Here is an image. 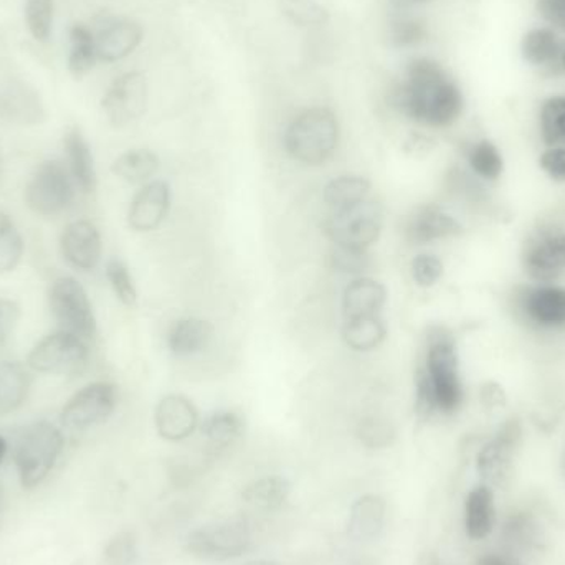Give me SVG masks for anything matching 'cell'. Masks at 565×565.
I'll return each mask as SVG.
<instances>
[{"mask_svg": "<svg viewBox=\"0 0 565 565\" xmlns=\"http://www.w3.org/2000/svg\"><path fill=\"white\" fill-rule=\"evenodd\" d=\"M341 138L338 118L328 108H311L292 119L286 129L285 148L295 161L321 166L334 156Z\"/></svg>", "mask_w": 565, "mask_h": 565, "instance_id": "3", "label": "cell"}, {"mask_svg": "<svg viewBox=\"0 0 565 565\" xmlns=\"http://www.w3.org/2000/svg\"><path fill=\"white\" fill-rule=\"evenodd\" d=\"M106 277L113 291L118 296L119 301L125 306H135L138 301V291H136L135 281L125 262L119 258H111L106 265Z\"/></svg>", "mask_w": 565, "mask_h": 565, "instance_id": "43", "label": "cell"}, {"mask_svg": "<svg viewBox=\"0 0 565 565\" xmlns=\"http://www.w3.org/2000/svg\"><path fill=\"white\" fill-rule=\"evenodd\" d=\"M280 9L298 26H318L329 20L328 9L316 0H280Z\"/></svg>", "mask_w": 565, "mask_h": 565, "instance_id": "38", "label": "cell"}, {"mask_svg": "<svg viewBox=\"0 0 565 565\" xmlns=\"http://www.w3.org/2000/svg\"><path fill=\"white\" fill-rule=\"evenodd\" d=\"M118 405V387L111 382H93L76 392L62 411V424L70 430H86L105 424Z\"/></svg>", "mask_w": 565, "mask_h": 565, "instance_id": "12", "label": "cell"}, {"mask_svg": "<svg viewBox=\"0 0 565 565\" xmlns=\"http://www.w3.org/2000/svg\"><path fill=\"white\" fill-rule=\"evenodd\" d=\"M73 184L60 162L46 161L36 168L26 185V205L35 214L53 217L65 211L73 201Z\"/></svg>", "mask_w": 565, "mask_h": 565, "instance_id": "10", "label": "cell"}, {"mask_svg": "<svg viewBox=\"0 0 565 565\" xmlns=\"http://www.w3.org/2000/svg\"><path fill=\"white\" fill-rule=\"evenodd\" d=\"M65 151L70 171H72L73 179H75L78 188L85 194L95 192L96 182H98L95 161H93L92 149H89L85 136L78 128H72L66 132Z\"/></svg>", "mask_w": 565, "mask_h": 565, "instance_id": "26", "label": "cell"}, {"mask_svg": "<svg viewBox=\"0 0 565 565\" xmlns=\"http://www.w3.org/2000/svg\"><path fill=\"white\" fill-rule=\"evenodd\" d=\"M23 255V241L9 215L0 212V274L12 271Z\"/></svg>", "mask_w": 565, "mask_h": 565, "instance_id": "37", "label": "cell"}, {"mask_svg": "<svg viewBox=\"0 0 565 565\" xmlns=\"http://www.w3.org/2000/svg\"><path fill=\"white\" fill-rule=\"evenodd\" d=\"M503 537L514 551H533L541 546V527L530 513H513L503 524Z\"/></svg>", "mask_w": 565, "mask_h": 565, "instance_id": "35", "label": "cell"}, {"mask_svg": "<svg viewBox=\"0 0 565 565\" xmlns=\"http://www.w3.org/2000/svg\"><path fill=\"white\" fill-rule=\"evenodd\" d=\"M540 131L547 148L565 146V96H551L541 105Z\"/></svg>", "mask_w": 565, "mask_h": 565, "instance_id": "36", "label": "cell"}, {"mask_svg": "<svg viewBox=\"0 0 565 565\" xmlns=\"http://www.w3.org/2000/svg\"><path fill=\"white\" fill-rule=\"evenodd\" d=\"M95 35L96 55L106 63L119 62L131 55L142 40L139 23L121 17H105L99 20Z\"/></svg>", "mask_w": 565, "mask_h": 565, "instance_id": "15", "label": "cell"}, {"mask_svg": "<svg viewBox=\"0 0 565 565\" xmlns=\"http://www.w3.org/2000/svg\"><path fill=\"white\" fill-rule=\"evenodd\" d=\"M63 450V435L46 422L23 428L13 448V461L20 483L26 490L39 487L55 467Z\"/></svg>", "mask_w": 565, "mask_h": 565, "instance_id": "4", "label": "cell"}, {"mask_svg": "<svg viewBox=\"0 0 565 565\" xmlns=\"http://www.w3.org/2000/svg\"><path fill=\"white\" fill-rule=\"evenodd\" d=\"M514 312L537 331H565V286L531 282L518 286L513 295Z\"/></svg>", "mask_w": 565, "mask_h": 565, "instance_id": "7", "label": "cell"}, {"mask_svg": "<svg viewBox=\"0 0 565 565\" xmlns=\"http://www.w3.org/2000/svg\"><path fill=\"white\" fill-rule=\"evenodd\" d=\"M385 301H387V289L381 281L358 277L349 282L342 292V311L345 319L381 315Z\"/></svg>", "mask_w": 565, "mask_h": 565, "instance_id": "24", "label": "cell"}, {"mask_svg": "<svg viewBox=\"0 0 565 565\" xmlns=\"http://www.w3.org/2000/svg\"><path fill=\"white\" fill-rule=\"evenodd\" d=\"M537 12L547 26L565 32V0H537Z\"/></svg>", "mask_w": 565, "mask_h": 565, "instance_id": "47", "label": "cell"}, {"mask_svg": "<svg viewBox=\"0 0 565 565\" xmlns=\"http://www.w3.org/2000/svg\"><path fill=\"white\" fill-rule=\"evenodd\" d=\"M564 42H561L556 30L551 26H534L524 33L521 40V55L527 65L534 66L546 75L561 73V53Z\"/></svg>", "mask_w": 565, "mask_h": 565, "instance_id": "21", "label": "cell"}, {"mask_svg": "<svg viewBox=\"0 0 565 565\" xmlns=\"http://www.w3.org/2000/svg\"><path fill=\"white\" fill-rule=\"evenodd\" d=\"M475 565H524L518 559L514 554L501 553V551H493V553H484L478 557Z\"/></svg>", "mask_w": 565, "mask_h": 565, "instance_id": "49", "label": "cell"}, {"mask_svg": "<svg viewBox=\"0 0 565 565\" xmlns=\"http://www.w3.org/2000/svg\"><path fill=\"white\" fill-rule=\"evenodd\" d=\"M387 338V326L381 315L345 319L342 339L355 352L375 351Z\"/></svg>", "mask_w": 565, "mask_h": 565, "instance_id": "28", "label": "cell"}, {"mask_svg": "<svg viewBox=\"0 0 565 565\" xmlns=\"http://www.w3.org/2000/svg\"><path fill=\"white\" fill-rule=\"evenodd\" d=\"M291 494V483L280 475L264 477L247 484L242 491L245 503L262 511L280 510Z\"/></svg>", "mask_w": 565, "mask_h": 565, "instance_id": "29", "label": "cell"}, {"mask_svg": "<svg viewBox=\"0 0 565 565\" xmlns=\"http://www.w3.org/2000/svg\"><path fill=\"white\" fill-rule=\"evenodd\" d=\"M0 175H2V159H0Z\"/></svg>", "mask_w": 565, "mask_h": 565, "instance_id": "55", "label": "cell"}, {"mask_svg": "<svg viewBox=\"0 0 565 565\" xmlns=\"http://www.w3.org/2000/svg\"><path fill=\"white\" fill-rule=\"evenodd\" d=\"M463 404L457 341L448 329H430L424 365L415 374V412L427 420L435 414L455 415Z\"/></svg>", "mask_w": 565, "mask_h": 565, "instance_id": "2", "label": "cell"}, {"mask_svg": "<svg viewBox=\"0 0 565 565\" xmlns=\"http://www.w3.org/2000/svg\"><path fill=\"white\" fill-rule=\"evenodd\" d=\"M156 430L168 441L188 440L199 425L198 407L182 394H169L159 401L154 412Z\"/></svg>", "mask_w": 565, "mask_h": 565, "instance_id": "17", "label": "cell"}, {"mask_svg": "<svg viewBox=\"0 0 565 565\" xmlns=\"http://www.w3.org/2000/svg\"><path fill=\"white\" fill-rule=\"evenodd\" d=\"M19 318V306L10 299H0V345L10 338Z\"/></svg>", "mask_w": 565, "mask_h": 565, "instance_id": "48", "label": "cell"}, {"mask_svg": "<svg viewBox=\"0 0 565 565\" xmlns=\"http://www.w3.org/2000/svg\"><path fill=\"white\" fill-rule=\"evenodd\" d=\"M113 172L129 184L148 182L158 172L159 158L149 149H132L113 162Z\"/></svg>", "mask_w": 565, "mask_h": 565, "instance_id": "33", "label": "cell"}, {"mask_svg": "<svg viewBox=\"0 0 565 565\" xmlns=\"http://www.w3.org/2000/svg\"><path fill=\"white\" fill-rule=\"evenodd\" d=\"M371 265L367 250H358V248L335 247L329 254V267L338 274L358 275L362 277Z\"/></svg>", "mask_w": 565, "mask_h": 565, "instance_id": "44", "label": "cell"}, {"mask_svg": "<svg viewBox=\"0 0 565 565\" xmlns=\"http://www.w3.org/2000/svg\"><path fill=\"white\" fill-rule=\"evenodd\" d=\"M540 166L547 178L565 182V146H551L540 156Z\"/></svg>", "mask_w": 565, "mask_h": 565, "instance_id": "46", "label": "cell"}, {"mask_svg": "<svg viewBox=\"0 0 565 565\" xmlns=\"http://www.w3.org/2000/svg\"><path fill=\"white\" fill-rule=\"evenodd\" d=\"M384 212L375 201L361 202L352 207L334 211L324 222V234L335 247L367 250L381 237Z\"/></svg>", "mask_w": 565, "mask_h": 565, "instance_id": "6", "label": "cell"}, {"mask_svg": "<svg viewBox=\"0 0 565 565\" xmlns=\"http://www.w3.org/2000/svg\"><path fill=\"white\" fill-rule=\"evenodd\" d=\"M244 565H281V564H278L277 561L258 559V561H250V563H245Z\"/></svg>", "mask_w": 565, "mask_h": 565, "instance_id": "52", "label": "cell"}, {"mask_svg": "<svg viewBox=\"0 0 565 565\" xmlns=\"http://www.w3.org/2000/svg\"><path fill=\"white\" fill-rule=\"evenodd\" d=\"M524 274L534 282H554L565 271L564 228H541L524 244Z\"/></svg>", "mask_w": 565, "mask_h": 565, "instance_id": "11", "label": "cell"}, {"mask_svg": "<svg viewBox=\"0 0 565 565\" xmlns=\"http://www.w3.org/2000/svg\"><path fill=\"white\" fill-rule=\"evenodd\" d=\"M109 125L126 128L138 121L148 108V79L145 73L128 72L106 89L102 102Z\"/></svg>", "mask_w": 565, "mask_h": 565, "instance_id": "13", "label": "cell"}, {"mask_svg": "<svg viewBox=\"0 0 565 565\" xmlns=\"http://www.w3.org/2000/svg\"><path fill=\"white\" fill-rule=\"evenodd\" d=\"M427 36V29L422 20L414 17H397L388 25V42L397 49L418 45Z\"/></svg>", "mask_w": 565, "mask_h": 565, "instance_id": "41", "label": "cell"}, {"mask_svg": "<svg viewBox=\"0 0 565 565\" xmlns=\"http://www.w3.org/2000/svg\"><path fill=\"white\" fill-rule=\"evenodd\" d=\"M559 68H561V73H564V75H565V42H564L563 53H561Z\"/></svg>", "mask_w": 565, "mask_h": 565, "instance_id": "54", "label": "cell"}, {"mask_svg": "<svg viewBox=\"0 0 565 565\" xmlns=\"http://www.w3.org/2000/svg\"><path fill=\"white\" fill-rule=\"evenodd\" d=\"M411 274L420 288H431L444 277L445 265L437 255L420 254L412 260Z\"/></svg>", "mask_w": 565, "mask_h": 565, "instance_id": "45", "label": "cell"}, {"mask_svg": "<svg viewBox=\"0 0 565 565\" xmlns=\"http://www.w3.org/2000/svg\"><path fill=\"white\" fill-rule=\"evenodd\" d=\"M523 437V428L514 418L503 424L498 434L477 455V471L481 483L491 488L507 483L513 471L514 454Z\"/></svg>", "mask_w": 565, "mask_h": 565, "instance_id": "14", "label": "cell"}, {"mask_svg": "<svg viewBox=\"0 0 565 565\" xmlns=\"http://www.w3.org/2000/svg\"><path fill=\"white\" fill-rule=\"evenodd\" d=\"M371 188V181L362 175H339L326 184L322 199L329 207L341 211L367 201Z\"/></svg>", "mask_w": 565, "mask_h": 565, "instance_id": "30", "label": "cell"}, {"mask_svg": "<svg viewBox=\"0 0 565 565\" xmlns=\"http://www.w3.org/2000/svg\"><path fill=\"white\" fill-rule=\"evenodd\" d=\"M214 326L201 318L178 319L168 332V348L175 358L199 354L211 344Z\"/></svg>", "mask_w": 565, "mask_h": 565, "instance_id": "25", "label": "cell"}, {"mask_svg": "<svg viewBox=\"0 0 565 565\" xmlns=\"http://www.w3.org/2000/svg\"><path fill=\"white\" fill-rule=\"evenodd\" d=\"M387 504L379 494L358 498L349 511L348 534L358 543H369L381 536L385 524Z\"/></svg>", "mask_w": 565, "mask_h": 565, "instance_id": "23", "label": "cell"}, {"mask_svg": "<svg viewBox=\"0 0 565 565\" xmlns=\"http://www.w3.org/2000/svg\"><path fill=\"white\" fill-rule=\"evenodd\" d=\"M53 13H55L53 0H26V29L36 42H46L52 35Z\"/></svg>", "mask_w": 565, "mask_h": 565, "instance_id": "39", "label": "cell"}, {"mask_svg": "<svg viewBox=\"0 0 565 565\" xmlns=\"http://www.w3.org/2000/svg\"><path fill=\"white\" fill-rule=\"evenodd\" d=\"M463 225L440 205H420L405 222V237L415 245L434 244L447 238L460 237Z\"/></svg>", "mask_w": 565, "mask_h": 565, "instance_id": "16", "label": "cell"}, {"mask_svg": "<svg viewBox=\"0 0 565 565\" xmlns=\"http://www.w3.org/2000/svg\"><path fill=\"white\" fill-rule=\"evenodd\" d=\"M7 455V441L3 440V437H0V463H2L3 458Z\"/></svg>", "mask_w": 565, "mask_h": 565, "instance_id": "53", "label": "cell"}, {"mask_svg": "<svg viewBox=\"0 0 565 565\" xmlns=\"http://www.w3.org/2000/svg\"><path fill=\"white\" fill-rule=\"evenodd\" d=\"M0 119L15 125H39L45 119L40 96L23 83H9L0 89Z\"/></svg>", "mask_w": 565, "mask_h": 565, "instance_id": "22", "label": "cell"}, {"mask_svg": "<svg viewBox=\"0 0 565 565\" xmlns=\"http://www.w3.org/2000/svg\"><path fill=\"white\" fill-rule=\"evenodd\" d=\"M434 2V0H391L392 6L397 9H412V7L424 6V3Z\"/></svg>", "mask_w": 565, "mask_h": 565, "instance_id": "51", "label": "cell"}, {"mask_svg": "<svg viewBox=\"0 0 565 565\" xmlns=\"http://www.w3.org/2000/svg\"><path fill=\"white\" fill-rule=\"evenodd\" d=\"M138 561V543L131 531H121L106 544L103 565H135Z\"/></svg>", "mask_w": 565, "mask_h": 565, "instance_id": "42", "label": "cell"}, {"mask_svg": "<svg viewBox=\"0 0 565 565\" xmlns=\"http://www.w3.org/2000/svg\"><path fill=\"white\" fill-rule=\"evenodd\" d=\"M394 106L412 121L430 128H448L463 115L465 96L440 63L417 58L394 93Z\"/></svg>", "mask_w": 565, "mask_h": 565, "instance_id": "1", "label": "cell"}, {"mask_svg": "<svg viewBox=\"0 0 565 565\" xmlns=\"http://www.w3.org/2000/svg\"><path fill=\"white\" fill-rule=\"evenodd\" d=\"M171 204L172 191L168 182H146L132 199L128 214L129 225L136 232L156 231L168 218Z\"/></svg>", "mask_w": 565, "mask_h": 565, "instance_id": "18", "label": "cell"}, {"mask_svg": "<svg viewBox=\"0 0 565 565\" xmlns=\"http://www.w3.org/2000/svg\"><path fill=\"white\" fill-rule=\"evenodd\" d=\"M96 62H98V55H96L93 30L83 25V23H75V25L70 29V73H72L76 79L83 78V76L92 72Z\"/></svg>", "mask_w": 565, "mask_h": 565, "instance_id": "32", "label": "cell"}, {"mask_svg": "<svg viewBox=\"0 0 565 565\" xmlns=\"http://www.w3.org/2000/svg\"><path fill=\"white\" fill-rule=\"evenodd\" d=\"M564 470H565V458H564Z\"/></svg>", "mask_w": 565, "mask_h": 565, "instance_id": "56", "label": "cell"}, {"mask_svg": "<svg viewBox=\"0 0 565 565\" xmlns=\"http://www.w3.org/2000/svg\"><path fill=\"white\" fill-rule=\"evenodd\" d=\"M250 523L245 518L205 524L192 531L185 541V547L192 556L212 563L237 559L250 550Z\"/></svg>", "mask_w": 565, "mask_h": 565, "instance_id": "5", "label": "cell"}, {"mask_svg": "<svg viewBox=\"0 0 565 565\" xmlns=\"http://www.w3.org/2000/svg\"><path fill=\"white\" fill-rule=\"evenodd\" d=\"M498 518L497 493L490 484L480 483L468 491L463 507L465 533L471 541L488 540L497 531Z\"/></svg>", "mask_w": 565, "mask_h": 565, "instance_id": "20", "label": "cell"}, {"mask_svg": "<svg viewBox=\"0 0 565 565\" xmlns=\"http://www.w3.org/2000/svg\"><path fill=\"white\" fill-rule=\"evenodd\" d=\"M50 308L63 331L88 341L95 338L96 319L85 288L73 278H58L50 288Z\"/></svg>", "mask_w": 565, "mask_h": 565, "instance_id": "8", "label": "cell"}, {"mask_svg": "<svg viewBox=\"0 0 565 565\" xmlns=\"http://www.w3.org/2000/svg\"><path fill=\"white\" fill-rule=\"evenodd\" d=\"M358 438L365 447L387 448L394 444L395 427L387 420V418L377 417V415H369L362 418L358 424Z\"/></svg>", "mask_w": 565, "mask_h": 565, "instance_id": "40", "label": "cell"}, {"mask_svg": "<svg viewBox=\"0 0 565 565\" xmlns=\"http://www.w3.org/2000/svg\"><path fill=\"white\" fill-rule=\"evenodd\" d=\"M60 245L63 258L76 270H95L102 260V235L92 222H72L63 232Z\"/></svg>", "mask_w": 565, "mask_h": 565, "instance_id": "19", "label": "cell"}, {"mask_svg": "<svg viewBox=\"0 0 565 565\" xmlns=\"http://www.w3.org/2000/svg\"><path fill=\"white\" fill-rule=\"evenodd\" d=\"M465 159L477 178L497 182L504 172V158L500 148L490 139L483 138L470 142L465 149Z\"/></svg>", "mask_w": 565, "mask_h": 565, "instance_id": "31", "label": "cell"}, {"mask_svg": "<svg viewBox=\"0 0 565 565\" xmlns=\"http://www.w3.org/2000/svg\"><path fill=\"white\" fill-rule=\"evenodd\" d=\"M88 359L85 341L62 331L40 341L30 352L26 364L42 374L73 375L86 367Z\"/></svg>", "mask_w": 565, "mask_h": 565, "instance_id": "9", "label": "cell"}, {"mask_svg": "<svg viewBox=\"0 0 565 565\" xmlns=\"http://www.w3.org/2000/svg\"><path fill=\"white\" fill-rule=\"evenodd\" d=\"M245 422L242 415L232 411H218L209 415L201 425L202 435L209 444L225 448L237 441L244 434Z\"/></svg>", "mask_w": 565, "mask_h": 565, "instance_id": "34", "label": "cell"}, {"mask_svg": "<svg viewBox=\"0 0 565 565\" xmlns=\"http://www.w3.org/2000/svg\"><path fill=\"white\" fill-rule=\"evenodd\" d=\"M30 385L32 377L25 365L20 362H0V417L25 404Z\"/></svg>", "mask_w": 565, "mask_h": 565, "instance_id": "27", "label": "cell"}, {"mask_svg": "<svg viewBox=\"0 0 565 565\" xmlns=\"http://www.w3.org/2000/svg\"><path fill=\"white\" fill-rule=\"evenodd\" d=\"M418 565H441V561L434 551H424L418 557Z\"/></svg>", "mask_w": 565, "mask_h": 565, "instance_id": "50", "label": "cell"}]
</instances>
